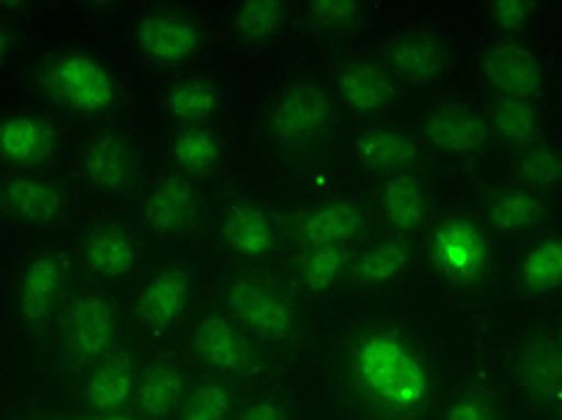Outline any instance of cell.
Instances as JSON below:
<instances>
[{
    "mask_svg": "<svg viewBox=\"0 0 562 420\" xmlns=\"http://www.w3.org/2000/svg\"><path fill=\"white\" fill-rule=\"evenodd\" d=\"M195 212V188L183 175H166L149 190L145 219L159 234L181 231Z\"/></svg>",
    "mask_w": 562,
    "mask_h": 420,
    "instance_id": "cell-15",
    "label": "cell"
},
{
    "mask_svg": "<svg viewBox=\"0 0 562 420\" xmlns=\"http://www.w3.org/2000/svg\"><path fill=\"white\" fill-rule=\"evenodd\" d=\"M447 420H495V418L488 409V404H485L483 399L464 397L452 406V411H450V416H447Z\"/></svg>",
    "mask_w": 562,
    "mask_h": 420,
    "instance_id": "cell-39",
    "label": "cell"
},
{
    "mask_svg": "<svg viewBox=\"0 0 562 420\" xmlns=\"http://www.w3.org/2000/svg\"><path fill=\"white\" fill-rule=\"evenodd\" d=\"M483 72L497 92L515 99H527L539 92L543 82L541 63L519 44L493 46L483 58Z\"/></svg>",
    "mask_w": 562,
    "mask_h": 420,
    "instance_id": "cell-7",
    "label": "cell"
},
{
    "mask_svg": "<svg viewBox=\"0 0 562 420\" xmlns=\"http://www.w3.org/2000/svg\"><path fill=\"white\" fill-rule=\"evenodd\" d=\"M10 50H12V39H10V34H8L3 27H0V63H5V60H8Z\"/></svg>",
    "mask_w": 562,
    "mask_h": 420,
    "instance_id": "cell-41",
    "label": "cell"
},
{
    "mask_svg": "<svg viewBox=\"0 0 562 420\" xmlns=\"http://www.w3.org/2000/svg\"><path fill=\"white\" fill-rule=\"evenodd\" d=\"M517 173L529 188L548 190V188H555L560 183L562 163H560V157L555 155V149L533 147L531 151H527V155L519 159Z\"/></svg>",
    "mask_w": 562,
    "mask_h": 420,
    "instance_id": "cell-35",
    "label": "cell"
},
{
    "mask_svg": "<svg viewBox=\"0 0 562 420\" xmlns=\"http://www.w3.org/2000/svg\"><path fill=\"white\" fill-rule=\"evenodd\" d=\"M353 367L368 397L390 411H414L428 397L430 382L424 361L392 334L366 337L356 349Z\"/></svg>",
    "mask_w": 562,
    "mask_h": 420,
    "instance_id": "cell-1",
    "label": "cell"
},
{
    "mask_svg": "<svg viewBox=\"0 0 562 420\" xmlns=\"http://www.w3.org/2000/svg\"><path fill=\"white\" fill-rule=\"evenodd\" d=\"M63 282V266L60 260L54 254H42L32 262V266L24 274V282L20 288V305L24 320L32 325L44 322L50 305H54L58 288Z\"/></svg>",
    "mask_w": 562,
    "mask_h": 420,
    "instance_id": "cell-21",
    "label": "cell"
},
{
    "mask_svg": "<svg viewBox=\"0 0 562 420\" xmlns=\"http://www.w3.org/2000/svg\"><path fill=\"white\" fill-rule=\"evenodd\" d=\"M240 420H284V416H281L279 406L274 401H260L250 406Z\"/></svg>",
    "mask_w": 562,
    "mask_h": 420,
    "instance_id": "cell-40",
    "label": "cell"
},
{
    "mask_svg": "<svg viewBox=\"0 0 562 420\" xmlns=\"http://www.w3.org/2000/svg\"><path fill=\"white\" fill-rule=\"evenodd\" d=\"M347 270V254L341 248H313L301 262V282L308 291H327Z\"/></svg>",
    "mask_w": 562,
    "mask_h": 420,
    "instance_id": "cell-32",
    "label": "cell"
},
{
    "mask_svg": "<svg viewBox=\"0 0 562 420\" xmlns=\"http://www.w3.org/2000/svg\"><path fill=\"white\" fill-rule=\"evenodd\" d=\"M195 347L202 359L216 371L243 373L252 365L250 343L238 332V327L222 315L202 317L195 332Z\"/></svg>",
    "mask_w": 562,
    "mask_h": 420,
    "instance_id": "cell-12",
    "label": "cell"
},
{
    "mask_svg": "<svg viewBox=\"0 0 562 420\" xmlns=\"http://www.w3.org/2000/svg\"><path fill=\"white\" fill-rule=\"evenodd\" d=\"M531 18V5L521 3V0H503V3L493 5V20L505 32H517Z\"/></svg>",
    "mask_w": 562,
    "mask_h": 420,
    "instance_id": "cell-38",
    "label": "cell"
},
{
    "mask_svg": "<svg viewBox=\"0 0 562 420\" xmlns=\"http://www.w3.org/2000/svg\"><path fill=\"white\" fill-rule=\"evenodd\" d=\"M137 36L145 56L159 66H178L193 56L200 46V32L193 27V22L173 15V12L147 15L139 22Z\"/></svg>",
    "mask_w": 562,
    "mask_h": 420,
    "instance_id": "cell-6",
    "label": "cell"
},
{
    "mask_svg": "<svg viewBox=\"0 0 562 420\" xmlns=\"http://www.w3.org/2000/svg\"><path fill=\"white\" fill-rule=\"evenodd\" d=\"M190 294V276L181 266L159 272L145 286L143 298H139V315L147 327H169L183 313L186 300Z\"/></svg>",
    "mask_w": 562,
    "mask_h": 420,
    "instance_id": "cell-16",
    "label": "cell"
},
{
    "mask_svg": "<svg viewBox=\"0 0 562 420\" xmlns=\"http://www.w3.org/2000/svg\"><path fill=\"white\" fill-rule=\"evenodd\" d=\"M284 3L279 0H252V3L240 5L236 15L238 32L252 42H265L277 34L284 22Z\"/></svg>",
    "mask_w": 562,
    "mask_h": 420,
    "instance_id": "cell-33",
    "label": "cell"
},
{
    "mask_svg": "<svg viewBox=\"0 0 562 420\" xmlns=\"http://www.w3.org/2000/svg\"><path fill=\"white\" fill-rule=\"evenodd\" d=\"M226 300L238 320L258 337L284 339L291 334L293 313L274 288L252 282V279H240L228 288Z\"/></svg>",
    "mask_w": 562,
    "mask_h": 420,
    "instance_id": "cell-3",
    "label": "cell"
},
{
    "mask_svg": "<svg viewBox=\"0 0 562 420\" xmlns=\"http://www.w3.org/2000/svg\"><path fill=\"white\" fill-rule=\"evenodd\" d=\"M85 260L89 270L101 276H123L135 266V243L121 228H101L92 234L85 246Z\"/></svg>",
    "mask_w": 562,
    "mask_h": 420,
    "instance_id": "cell-24",
    "label": "cell"
},
{
    "mask_svg": "<svg viewBox=\"0 0 562 420\" xmlns=\"http://www.w3.org/2000/svg\"><path fill=\"white\" fill-rule=\"evenodd\" d=\"M216 101H220V94H216V87L212 82L186 80L171 89L169 109L178 118L198 121L210 116L216 109Z\"/></svg>",
    "mask_w": 562,
    "mask_h": 420,
    "instance_id": "cell-34",
    "label": "cell"
},
{
    "mask_svg": "<svg viewBox=\"0 0 562 420\" xmlns=\"http://www.w3.org/2000/svg\"><path fill=\"white\" fill-rule=\"evenodd\" d=\"M48 84L60 101L82 111H106L116 101L111 75L87 56H66L54 63Z\"/></svg>",
    "mask_w": 562,
    "mask_h": 420,
    "instance_id": "cell-2",
    "label": "cell"
},
{
    "mask_svg": "<svg viewBox=\"0 0 562 420\" xmlns=\"http://www.w3.org/2000/svg\"><path fill=\"white\" fill-rule=\"evenodd\" d=\"M363 216L349 202H329L305 216L301 240L313 248H339L361 231Z\"/></svg>",
    "mask_w": 562,
    "mask_h": 420,
    "instance_id": "cell-17",
    "label": "cell"
},
{
    "mask_svg": "<svg viewBox=\"0 0 562 420\" xmlns=\"http://www.w3.org/2000/svg\"><path fill=\"white\" fill-rule=\"evenodd\" d=\"M380 209L392 226L402 231H414L426 219V190L406 173L390 175L380 190Z\"/></svg>",
    "mask_w": 562,
    "mask_h": 420,
    "instance_id": "cell-22",
    "label": "cell"
},
{
    "mask_svg": "<svg viewBox=\"0 0 562 420\" xmlns=\"http://www.w3.org/2000/svg\"><path fill=\"white\" fill-rule=\"evenodd\" d=\"M521 385L539 404L553 406L560 401L562 353L555 337H539L524 349L519 359Z\"/></svg>",
    "mask_w": 562,
    "mask_h": 420,
    "instance_id": "cell-13",
    "label": "cell"
},
{
    "mask_svg": "<svg viewBox=\"0 0 562 420\" xmlns=\"http://www.w3.org/2000/svg\"><path fill=\"white\" fill-rule=\"evenodd\" d=\"M0 202L8 214L32 226L56 224L66 209L60 188L44 178H12L0 188Z\"/></svg>",
    "mask_w": 562,
    "mask_h": 420,
    "instance_id": "cell-10",
    "label": "cell"
},
{
    "mask_svg": "<svg viewBox=\"0 0 562 420\" xmlns=\"http://www.w3.org/2000/svg\"><path fill=\"white\" fill-rule=\"evenodd\" d=\"M329 121V99L315 82H303L279 99L272 113L274 135L281 143L301 145L323 133Z\"/></svg>",
    "mask_w": 562,
    "mask_h": 420,
    "instance_id": "cell-4",
    "label": "cell"
},
{
    "mask_svg": "<svg viewBox=\"0 0 562 420\" xmlns=\"http://www.w3.org/2000/svg\"><path fill=\"white\" fill-rule=\"evenodd\" d=\"M543 200L531 190H509V193L497 195L488 207L491 224L503 234L529 231V228L543 222Z\"/></svg>",
    "mask_w": 562,
    "mask_h": 420,
    "instance_id": "cell-25",
    "label": "cell"
},
{
    "mask_svg": "<svg viewBox=\"0 0 562 420\" xmlns=\"http://www.w3.org/2000/svg\"><path fill=\"white\" fill-rule=\"evenodd\" d=\"M447 48L440 39L430 34H408L400 36L390 46V60L402 75L420 82H432L447 70Z\"/></svg>",
    "mask_w": 562,
    "mask_h": 420,
    "instance_id": "cell-19",
    "label": "cell"
},
{
    "mask_svg": "<svg viewBox=\"0 0 562 420\" xmlns=\"http://www.w3.org/2000/svg\"><path fill=\"white\" fill-rule=\"evenodd\" d=\"M135 389L133 367L125 361H111L101 365L99 371L89 379L87 399L99 411H113L123 406Z\"/></svg>",
    "mask_w": 562,
    "mask_h": 420,
    "instance_id": "cell-28",
    "label": "cell"
},
{
    "mask_svg": "<svg viewBox=\"0 0 562 420\" xmlns=\"http://www.w3.org/2000/svg\"><path fill=\"white\" fill-rule=\"evenodd\" d=\"M48 127L32 116H12L0 123V157L15 167H34L48 157L50 151Z\"/></svg>",
    "mask_w": 562,
    "mask_h": 420,
    "instance_id": "cell-20",
    "label": "cell"
},
{
    "mask_svg": "<svg viewBox=\"0 0 562 420\" xmlns=\"http://www.w3.org/2000/svg\"><path fill=\"white\" fill-rule=\"evenodd\" d=\"M438 262L447 274L471 276L485 262V240L474 226L467 222H450L440 228L436 238Z\"/></svg>",
    "mask_w": 562,
    "mask_h": 420,
    "instance_id": "cell-18",
    "label": "cell"
},
{
    "mask_svg": "<svg viewBox=\"0 0 562 420\" xmlns=\"http://www.w3.org/2000/svg\"><path fill=\"white\" fill-rule=\"evenodd\" d=\"M356 157L366 169L390 171L394 175L416 169L424 155L412 135L394 127H370L356 137Z\"/></svg>",
    "mask_w": 562,
    "mask_h": 420,
    "instance_id": "cell-11",
    "label": "cell"
},
{
    "mask_svg": "<svg viewBox=\"0 0 562 420\" xmlns=\"http://www.w3.org/2000/svg\"><path fill=\"white\" fill-rule=\"evenodd\" d=\"M116 313L104 298L82 296L68 310V343L75 359L97 361L116 339Z\"/></svg>",
    "mask_w": 562,
    "mask_h": 420,
    "instance_id": "cell-5",
    "label": "cell"
},
{
    "mask_svg": "<svg viewBox=\"0 0 562 420\" xmlns=\"http://www.w3.org/2000/svg\"><path fill=\"white\" fill-rule=\"evenodd\" d=\"M101 420H133V418H127V416H109V418H101Z\"/></svg>",
    "mask_w": 562,
    "mask_h": 420,
    "instance_id": "cell-42",
    "label": "cell"
},
{
    "mask_svg": "<svg viewBox=\"0 0 562 420\" xmlns=\"http://www.w3.org/2000/svg\"><path fill=\"white\" fill-rule=\"evenodd\" d=\"M359 10L361 5L353 3V0H323V3L311 5L315 22H321L323 27L329 30L349 27V24L359 18Z\"/></svg>",
    "mask_w": 562,
    "mask_h": 420,
    "instance_id": "cell-37",
    "label": "cell"
},
{
    "mask_svg": "<svg viewBox=\"0 0 562 420\" xmlns=\"http://www.w3.org/2000/svg\"><path fill=\"white\" fill-rule=\"evenodd\" d=\"M493 127L495 133L501 135L507 143L515 145H529L539 137L541 123L539 116L531 104H527V99H515V97H505L497 101L493 106Z\"/></svg>",
    "mask_w": 562,
    "mask_h": 420,
    "instance_id": "cell-29",
    "label": "cell"
},
{
    "mask_svg": "<svg viewBox=\"0 0 562 420\" xmlns=\"http://www.w3.org/2000/svg\"><path fill=\"white\" fill-rule=\"evenodd\" d=\"M228 406H232L228 391L220 385H210L198 394L193 406H190L186 413V420H222L228 411Z\"/></svg>",
    "mask_w": 562,
    "mask_h": 420,
    "instance_id": "cell-36",
    "label": "cell"
},
{
    "mask_svg": "<svg viewBox=\"0 0 562 420\" xmlns=\"http://www.w3.org/2000/svg\"><path fill=\"white\" fill-rule=\"evenodd\" d=\"M226 243L243 258H260L274 243V231L267 216L252 205H238L226 214Z\"/></svg>",
    "mask_w": 562,
    "mask_h": 420,
    "instance_id": "cell-23",
    "label": "cell"
},
{
    "mask_svg": "<svg viewBox=\"0 0 562 420\" xmlns=\"http://www.w3.org/2000/svg\"><path fill=\"white\" fill-rule=\"evenodd\" d=\"M85 175L101 193H121L135 175L133 147L121 137H99L85 151Z\"/></svg>",
    "mask_w": 562,
    "mask_h": 420,
    "instance_id": "cell-14",
    "label": "cell"
},
{
    "mask_svg": "<svg viewBox=\"0 0 562 420\" xmlns=\"http://www.w3.org/2000/svg\"><path fill=\"white\" fill-rule=\"evenodd\" d=\"M173 157L178 167L190 173H207L220 159V143H216L214 133L193 127V130H186L176 137Z\"/></svg>",
    "mask_w": 562,
    "mask_h": 420,
    "instance_id": "cell-31",
    "label": "cell"
},
{
    "mask_svg": "<svg viewBox=\"0 0 562 420\" xmlns=\"http://www.w3.org/2000/svg\"><path fill=\"white\" fill-rule=\"evenodd\" d=\"M408 260H412V252H408L404 240H382V243H375L356 260L353 274L361 284H387L404 274Z\"/></svg>",
    "mask_w": 562,
    "mask_h": 420,
    "instance_id": "cell-26",
    "label": "cell"
},
{
    "mask_svg": "<svg viewBox=\"0 0 562 420\" xmlns=\"http://www.w3.org/2000/svg\"><path fill=\"white\" fill-rule=\"evenodd\" d=\"M521 282L531 291H551L562 282V246L560 238H551L529 252L521 264Z\"/></svg>",
    "mask_w": 562,
    "mask_h": 420,
    "instance_id": "cell-30",
    "label": "cell"
},
{
    "mask_svg": "<svg viewBox=\"0 0 562 420\" xmlns=\"http://www.w3.org/2000/svg\"><path fill=\"white\" fill-rule=\"evenodd\" d=\"M337 87L344 104L359 116H375L397 97V82L375 63H349L339 68Z\"/></svg>",
    "mask_w": 562,
    "mask_h": 420,
    "instance_id": "cell-9",
    "label": "cell"
},
{
    "mask_svg": "<svg viewBox=\"0 0 562 420\" xmlns=\"http://www.w3.org/2000/svg\"><path fill=\"white\" fill-rule=\"evenodd\" d=\"M183 394V375L176 365H155L137 387V401L149 416H169Z\"/></svg>",
    "mask_w": 562,
    "mask_h": 420,
    "instance_id": "cell-27",
    "label": "cell"
},
{
    "mask_svg": "<svg viewBox=\"0 0 562 420\" xmlns=\"http://www.w3.org/2000/svg\"><path fill=\"white\" fill-rule=\"evenodd\" d=\"M426 139L445 155H474L488 137V127L474 109L447 104L426 118Z\"/></svg>",
    "mask_w": 562,
    "mask_h": 420,
    "instance_id": "cell-8",
    "label": "cell"
}]
</instances>
